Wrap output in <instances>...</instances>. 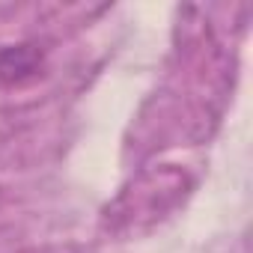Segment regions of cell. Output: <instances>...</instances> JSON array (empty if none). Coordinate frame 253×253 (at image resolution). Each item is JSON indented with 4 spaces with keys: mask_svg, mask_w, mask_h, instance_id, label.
<instances>
[{
    "mask_svg": "<svg viewBox=\"0 0 253 253\" xmlns=\"http://www.w3.org/2000/svg\"><path fill=\"white\" fill-rule=\"evenodd\" d=\"M36 66H39V54L30 51L27 45L0 51V81H18V78L30 75Z\"/></svg>",
    "mask_w": 253,
    "mask_h": 253,
    "instance_id": "obj_1",
    "label": "cell"
}]
</instances>
